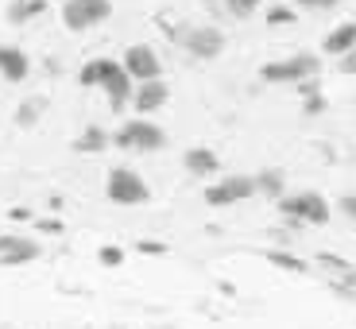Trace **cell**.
<instances>
[{
	"label": "cell",
	"instance_id": "1",
	"mask_svg": "<svg viewBox=\"0 0 356 329\" xmlns=\"http://www.w3.org/2000/svg\"><path fill=\"white\" fill-rule=\"evenodd\" d=\"M78 81L86 89H97V86L105 89L113 113H124L128 97H136L132 93V74L124 70V63H116V58H89V63L81 66Z\"/></svg>",
	"mask_w": 356,
	"mask_h": 329
},
{
	"label": "cell",
	"instance_id": "2",
	"mask_svg": "<svg viewBox=\"0 0 356 329\" xmlns=\"http://www.w3.org/2000/svg\"><path fill=\"white\" fill-rule=\"evenodd\" d=\"M279 214H283L291 225H330L333 209L318 190H298V194L279 198Z\"/></svg>",
	"mask_w": 356,
	"mask_h": 329
},
{
	"label": "cell",
	"instance_id": "3",
	"mask_svg": "<svg viewBox=\"0 0 356 329\" xmlns=\"http://www.w3.org/2000/svg\"><path fill=\"white\" fill-rule=\"evenodd\" d=\"M321 74V58L314 51H298L291 54V58H283V63H267L264 70H259V78L267 81V86H298V81L306 78H318Z\"/></svg>",
	"mask_w": 356,
	"mask_h": 329
},
{
	"label": "cell",
	"instance_id": "4",
	"mask_svg": "<svg viewBox=\"0 0 356 329\" xmlns=\"http://www.w3.org/2000/svg\"><path fill=\"white\" fill-rule=\"evenodd\" d=\"M113 143L124 147V152H159V147H167V132L147 116H136V120H124L116 128Z\"/></svg>",
	"mask_w": 356,
	"mask_h": 329
},
{
	"label": "cell",
	"instance_id": "5",
	"mask_svg": "<svg viewBox=\"0 0 356 329\" xmlns=\"http://www.w3.org/2000/svg\"><path fill=\"white\" fill-rule=\"evenodd\" d=\"M105 194H108V202H116V205H143L152 198V190H147V182H143L136 170L113 167L108 170V182H105Z\"/></svg>",
	"mask_w": 356,
	"mask_h": 329
},
{
	"label": "cell",
	"instance_id": "6",
	"mask_svg": "<svg viewBox=\"0 0 356 329\" xmlns=\"http://www.w3.org/2000/svg\"><path fill=\"white\" fill-rule=\"evenodd\" d=\"M113 16V0H66L63 4V24L70 31H89Z\"/></svg>",
	"mask_w": 356,
	"mask_h": 329
},
{
	"label": "cell",
	"instance_id": "7",
	"mask_svg": "<svg viewBox=\"0 0 356 329\" xmlns=\"http://www.w3.org/2000/svg\"><path fill=\"white\" fill-rule=\"evenodd\" d=\"M256 194V178L252 175H225L217 178L213 186L205 190V202L213 209H225V205H236V202H248Z\"/></svg>",
	"mask_w": 356,
	"mask_h": 329
},
{
	"label": "cell",
	"instance_id": "8",
	"mask_svg": "<svg viewBox=\"0 0 356 329\" xmlns=\"http://www.w3.org/2000/svg\"><path fill=\"white\" fill-rule=\"evenodd\" d=\"M182 47H186L194 58H217V54L225 51V31L221 27H209V24H202V27H186L182 31Z\"/></svg>",
	"mask_w": 356,
	"mask_h": 329
},
{
	"label": "cell",
	"instance_id": "9",
	"mask_svg": "<svg viewBox=\"0 0 356 329\" xmlns=\"http://www.w3.org/2000/svg\"><path fill=\"white\" fill-rule=\"evenodd\" d=\"M120 63H124V70L132 74V81H155V78H163V63H159V54H155L147 43L128 47Z\"/></svg>",
	"mask_w": 356,
	"mask_h": 329
},
{
	"label": "cell",
	"instance_id": "10",
	"mask_svg": "<svg viewBox=\"0 0 356 329\" xmlns=\"http://www.w3.org/2000/svg\"><path fill=\"white\" fill-rule=\"evenodd\" d=\"M39 259V244L31 236H0V264L4 267H19Z\"/></svg>",
	"mask_w": 356,
	"mask_h": 329
},
{
	"label": "cell",
	"instance_id": "11",
	"mask_svg": "<svg viewBox=\"0 0 356 329\" xmlns=\"http://www.w3.org/2000/svg\"><path fill=\"white\" fill-rule=\"evenodd\" d=\"M356 51V19H345L330 31V35L321 39V54H330V58H341V54Z\"/></svg>",
	"mask_w": 356,
	"mask_h": 329
},
{
	"label": "cell",
	"instance_id": "12",
	"mask_svg": "<svg viewBox=\"0 0 356 329\" xmlns=\"http://www.w3.org/2000/svg\"><path fill=\"white\" fill-rule=\"evenodd\" d=\"M167 97H170V89H167V81H140L136 86V97H132V105H136V113H155V109H163L167 105Z\"/></svg>",
	"mask_w": 356,
	"mask_h": 329
},
{
	"label": "cell",
	"instance_id": "13",
	"mask_svg": "<svg viewBox=\"0 0 356 329\" xmlns=\"http://www.w3.org/2000/svg\"><path fill=\"white\" fill-rule=\"evenodd\" d=\"M27 70H31L27 54L19 51V47L0 43V78H4V81H24V78H27Z\"/></svg>",
	"mask_w": 356,
	"mask_h": 329
},
{
	"label": "cell",
	"instance_id": "14",
	"mask_svg": "<svg viewBox=\"0 0 356 329\" xmlns=\"http://www.w3.org/2000/svg\"><path fill=\"white\" fill-rule=\"evenodd\" d=\"M182 167H186L194 178H209V175H217V170H221V159H217L209 147H190V152L182 155Z\"/></svg>",
	"mask_w": 356,
	"mask_h": 329
},
{
	"label": "cell",
	"instance_id": "15",
	"mask_svg": "<svg viewBox=\"0 0 356 329\" xmlns=\"http://www.w3.org/2000/svg\"><path fill=\"white\" fill-rule=\"evenodd\" d=\"M318 267L321 271H330L337 283L356 287V264H348L345 256H337V252H318Z\"/></svg>",
	"mask_w": 356,
	"mask_h": 329
},
{
	"label": "cell",
	"instance_id": "16",
	"mask_svg": "<svg viewBox=\"0 0 356 329\" xmlns=\"http://www.w3.org/2000/svg\"><path fill=\"white\" fill-rule=\"evenodd\" d=\"M108 143H113V136H108L105 128H101V125H89L86 132H81L78 140L70 143V147H74L78 155H101V152L108 147Z\"/></svg>",
	"mask_w": 356,
	"mask_h": 329
},
{
	"label": "cell",
	"instance_id": "17",
	"mask_svg": "<svg viewBox=\"0 0 356 329\" xmlns=\"http://www.w3.org/2000/svg\"><path fill=\"white\" fill-rule=\"evenodd\" d=\"M252 178H256V194L271 198V202H279V198L286 194V175L283 170L267 167V170H259V175H252Z\"/></svg>",
	"mask_w": 356,
	"mask_h": 329
},
{
	"label": "cell",
	"instance_id": "18",
	"mask_svg": "<svg viewBox=\"0 0 356 329\" xmlns=\"http://www.w3.org/2000/svg\"><path fill=\"white\" fill-rule=\"evenodd\" d=\"M47 12V0H8V8H4V19L8 24H27V19H35Z\"/></svg>",
	"mask_w": 356,
	"mask_h": 329
},
{
	"label": "cell",
	"instance_id": "19",
	"mask_svg": "<svg viewBox=\"0 0 356 329\" xmlns=\"http://www.w3.org/2000/svg\"><path fill=\"white\" fill-rule=\"evenodd\" d=\"M43 113H47V97H27V101H19V109H16V125L19 128H35Z\"/></svg>",
	"mask_w": 356,
	"mask_h": 329
},
{
	"label": "cell",
	"instance_id": "20",
	"mask_svg": "<svg viewBox=\"0 0 356 329\" xmlns=\"http://www.w3.org/2000/svg\"><path fill=\"white\" fill-rule=\"evenodd\" d=\"M267 259H271L275 267H283V271H291V275H302V271H310V267H306V259H298L294 252H283V248H271V252H267Z\"/></svg>",
	"mask_w": 356,
	"mask_h": 329
},
{
	"label": "cell",
	"instance_id": "21",
	"mask_svg": "<svg viewBox=\"0 0 356 329\" xmlns=\"http://www.w3.org/2000/svg\"><path fill=\"white\" fill-rule=\"evenodd\" d=\"M294 8H286V4H275V8H267V27H283V24H294Z\"/></svg>",
	"mask_w": 356,
	"mask_h": 329
},
{
	"label": "cell",
	"instance_id": "22",
	"mask_svg": "<svg viewBox=\"0 0 356 329\" xmlns=\"http://www.w3.org/2000/svg\"><path fill=\"white\" fill-rule=\"evenodd\" d=\"M225 8H229L236 19H244V16H252V12L259 8V0H225Z\"/></svg>",
	"mask_w": 356,
	"mask_h": 329
},
{
	"label": "cell",
	"instance_id": "23",
	"mask_svg": "<svg viewBox=\"0 0 356 329\" xmlns=\"http://www.w3.org/2000/svg\"><path fill=\"white\" fill-rule=\"evenodd\" d=\"M97 259H101V267H120L124 264V252L116 248V244H105V248L97 252Z\"/></svg>",
	"mask_w": 356,
	"mask_h": 329
},
{
	"label": "cell",
	"instance_id": "24",
	"mask_svg": "<svg viewBox=\"0 0 356 329\" xmlns=\"http://www.w3.org/2000/svg\"><path fill=\"white\" fill-rule=\"evenodd\" d=\"M298 8H306V12H330V8H337L341 0H294Z\"/></svg>",
	"mask_w": 356,
	"mask_h": 329
},
{
	"label": "cell",
	"instance_id": "25",
	"mask_svg": "<svg viewBox=\"0 0 356 329\" xmlns=\"http://www.w3.org/2000/svg\"><path fill=\"white\" fill-rule=\"evenodd\" d=\"M302 113H306V116H321V113H325V93H318V97H306V101H302Z\"/></svg>",
	"mask_w": 356,
	"mask_h": 329
},
{
	"label": "cell",
	"instance_id": "26",
	"mask_svg": "<svg viewBox=\"0 0 356 329\" xmlns=\"http://www.w3.org/2000/svg\"><path fill=\"white\" fill-rule=\"evenodd\" d=\"M136 248H140L143 256H167V244H159V241H140Z\"/></svg>",
	"mask_w": 356,
	"mask_h": 329
},
{
	"label": "cell",
	"instance_id": "27",
	"mask_svg": "<svg viewBox=\"0 0 356 329\" xmlns=\"http://www.w3.org/2000/svg\"><path fill=\"white\" fill-rule=\"evenodd\" d=\"M298 93H302V101H306V97H318V93H321V81H318V78L298 81Z\"/></svg>",
	"mask_w": 356,
	"mask_h": 329
},
{
	"label": "cell",
	"instance_id": "28",
	"mask_svg": "<svg viewBox=\"0 0 356 329\" xmlns=\"http://www.w3.org/2000/svg\"><path fill=\"white\" fill-rule=\"evenodd\" d=\"M35 229L39 232H63V221H54V217H35Z\"/></svg>",
	"mask_w": 356,
	"mask_h": 329
},
{
	"label": "cell",
	"instance_id": "29",
	"mask_svg": "<svg viewBox=\"0 0 356 329\" xmlns=\"http://www.w3.org/2000/svg\"><path fill=\"white\" fill-rule=\"evenodd\" d=\"M337 205H341V214H345L348 221H356V194H345Z\"/></svg>",
	"mask_w": 356,
	"mask_h": 329
},
{
	"label": "cell",
	"instance_id": "30",
	"mask_svg": "<svg viewBox=\"0 0 356 329\" xmlns=\"http://www.w3.org/2000/svg\"><path fill=\"white\" fill-rule=\"evenodd\" d=\"M337 70H341V74H356V51L341 54V58H337Z\"/></svg>",
	"mask_w": 356,
	"mask_h": 329
},
{
	"label": "cell",
	"instance_id": "31",
	"mask_svg": "<svg viewBox=\"0 0 356 329\" xmlns=\"http://www.w3.org/2000/svg\"><path fill=\"white\" fill-rule=\"evenodd\" d=\"M31 209H27V205H16V209H12V221H31Z\"/></svg>",
	"mask_w": 356,
	"mask_h": 329
},
{
	"label": "cell",
	"instance_id": "32",
	"mask_svg": "<svg viewBox=\"0 0 356 329\" xmlns=\"http://www.w3.org/2000/svg\"><path fill=\"white\" fill-rule=\"evenodd\" d=\"M155 329H175V326H155Z\"/></svg>",
	"mask_w": 356,
	"mask_h": 329
},
{
	"label": "cell",
	"instance_id": "33",
	"mask_svg": "<svg viewBox=\"0 0 356 329\" xmlns=\"http://www.w3.org/2000/svg\"><path fill=\"white\" fill-rule=\"evenodd\" d=\"M63 4H66V0H63Z\"/></svg>",
	"mask_w": 356,
	"mask_h": 329
}]
</instances>
